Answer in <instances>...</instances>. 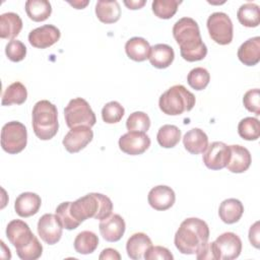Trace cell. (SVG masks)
<instances>
[{"label":"cell","mask_w":260,"mask_h":260,"mask_svg":"<svg viewBox=\"0 0 260 260\" xmlns=\"http://www.w3.org/2000/svg\"><path fill=\"white\" fill-rule=\"evenodd\" d=\"M25 12L31 20L41 22L50 17L52 6L47 0H27L25 2Z\"/></svg>","instance_id":"28"},{"label":"cell","mask_w":260,"mask_h":260,"mask_svg":"<svg viewBox=\"0 0 260 260\" xmlns=\"http://www.w3.org/2000/svg\"><path fill=\"white\" fill-rule=\"evenodd\" d=\"M243 104L245 108L254 113L256 116L260 115V91L259 88L249 89L243 98Z\"/></svg>","instance_id":"40"},{"label":"cell","mask_w":260,"mask_h":260,"mask_svg":"<svg viewBox=\"0 0 260 260\" xmlns=\"http://www.w3.org/2000/svg\"><path fill=\"white\" fill-rule=\"evenodd\" d=\"M156 139L164 148L175 147L181 139V130L175 125H162L157 131Z\"/></svg>","instance_id":"32"},{"label":"cell","mask_w":260,"mask_h":260,"mask_svg":"<svg viewBox=\"0 0 260 260\" xmlns=\"http://www.w3.org/2000/svg\"><path fill=\"white\" fill-rule=\"evenodd\" d=\"M124 114L125 110L123 106L116 101L109 102L102 109V118L107 124H115L120 122Z\"/></svg>","instance_id":"36"},{"label":"cell","mask_w":260,"mask_h":260,"mask_svg":"<svg viewBox=\"0 0 260 260\" xmlns=\"http://www.w3.org/2000/svg\"><path fill=\"white\" fill-rule=\"evenodd\" d=\"M244 213V206L242 202L236 198H229L223 200L218 208V215L220 219L228 224L238 222Z\"/></svg>","instance_id":"24"},{"label":"cell","mask_w":260,"mask_h":260,"mask_svg":"<svg viewBox=\"0 0 260 260\" xmlns=\"http://www.w3.org/2000/svg\"><path fill=\"white\" fill-rule=\"evenodd\" d=\"M22 28V20L17 13L6 12L0 15V38L14 40Z\"/></svg>","instance_id":"25"},{"label":"cell","mask_w":260,"mask_h":260,"mask_svg":"<svg viewBox=\"0 0 260 260\" xmlns=\"http://www.w3.org/2000/svg\"><path fill=\"white\" fill-rule=\"evenodd\" d=\"M176 200V195L174 190L166 185H158L153 187L147 196V201L149 205L159 211L167 210L171 208Z\"/></svg>","instance_id":"17"},{"label":"cell","mask_w":260,"mask_h":260,"mask_svg":"<svg viewBox=\"0 0 260 260\" xmlns=\"http://www.w3.org/2000/svg\"><path fill=\"white\" fill-rule=\"evenodd\" d=\"M151 246L152 242L146 234L135 233L130 236L126 243V251L131 259L140 260Z\"/></svg>","instance_id":"22"},{"label":"cell","mask_w":260,"mask_h":260,"mask_svg":"<svg viewBox=\"0 0 260 260\" xmlns=\"http://www.w3.org/2000/svg\"><path fill=\"white\" fill-rule=\"evenodd\" d=\"M61 37L58 27L53 24H45L37 27L28 34L29 44L38 49H46L56 44Z\"/></svg>","instance_id":"15"},{"label":"cell","mask_w":260,"mask_h":260,"mask_svg":"<svg viewBox=\"0 0 260 260\" xmlns=\"http://www.w3.org/2000/svg\"><path fill=\"white\" fill-rule=\"evenodd\" d=\"M27 90L26 87L19 81H15L8 85L2 94V106L21 105L26 101Z\"/></svg>","instance_id":"30"},{"label":"cell","mask_w":260,"mask_h":260,"mask_svg":"<svg viewBox=\"0 0 260 260\" xmlns=\"http://www.w3.org/2000/svg\"><path fill=\"white\" fill-rule=\"evenodd\" d=\"M238 20L246 27H256L260 23V9L255 3L248 2L240 6L237 12Z\"/></svg>","instance_id":"29"},{"label":"cell","mask_w":260,"mask_h":260,"mask_svg":"<svg viewBox=\"0 0 260 260\" xmlns=\"http://www.w3.org/2000/svg\"><path fill=\"white\" fill-rule=\"evenodd\" d=\"M144 258L146 260H155V259H162V260H173L174 256L170 252L169 249L161 246H151L144 254Z\"/></svg>","instance_id":"41"},{"label":"cell","mask_w":260,"mask_h":260,"mask_svg":"<svg viewBox=\"0 0 260 260\" xmlns=\"http://www.w3.org/2000/svg\"><path fill=\"white\" fill-rule=\"evenodd\" d=\"M95 14L104 23H114L120 19L121 8L116 0H100L95 4Z\"/></svg>","instance_id":"26"},{"label":"cell","mask_w":260,"mask_h":260,"mask_svg":"<svg viewBox=\"0 0 260 260\" xmlns=\"http://www.w3.org/2000/svg\"><path fill=\"white\" fill-rule=\"evenodd\" d=\"M239 135L245 140H257L260 136V122L257 118L246 117L238 125Z\"/></svg>","instance_id":"33"},{"label":"cell","mask_w":260,"mask_h":260,"mask_svg":"<svg viewBox=\"0 0 260 260\" xmlns=\"http://www.w3.org/2000/svg\"><path fill=\"white\" fill-rule=\"evenodd\" d=\"M179 4H181V1L178 0H154L151 7L155 16L161 19H170L176 14Z\"/></svg>","instance_id":"34"},{"label":"cell","mask_w":260,"mask_h":260,"mask_svg":"<svg viewBox=\"0 0 260 260\" xmlns=\"http://www.w3.org/2000/svg\"><path fill=\"white\" fill-rule=\"evenodd\" d=\"M175 52L174 49L167 44H156L150 47L149 62L158 69L168 68L174 61Z\"/></svg>","instance_id":"23"},{"label":"cell","mask_w":260,"mask_h":260,"mask_svg":"<svg viewBox=\"0 0 260 260\" xmlns=\"http://www.w3.org/2000/svg\"><path fill=\"white\" fill-rule=\"evenodd\" d=\"M27 143V130L18 121L6 123L1 130V146L4 151L16 154L22 151Z\"/></svg>","instance_id":"8"},{"label":"cell","mask_w":260,"mask_h":260,"mask_svg":"<svg viewBox=\"0 0 260 260\" xmlns=\"http://www.w3.org/2000/svg\"><path fill=\"white\" fill-rule=\"evenodd\" d=\"M145 3H146L145 0H130V1L125 0V1H124V4H125L129 9H132V10L140 9L141 7L144 6Z\"/></svg>","instance_id":"44"},{"label":"cell","mask_w":260,"mask_h":260,"mask_svg":"<svg viewBox=\"0 0 260 260\" xmlns=\"http://www.w3.org/2000/svg\"><path fill=\"white\" fill-rule=\"evenodd\" d=\"M195 103V95L191 91L182 84H176L159 96L158 107L166 115L178 116L191 111Z\"/></svg>","instance_id":"6"},{"label":"cell","mask_w":260,"mask_h":260,"mask_svg":"<svg viewBox=\"0 0 260 260\" xmlns=\"http://www.w3.org/2000/svg\"><path fill=\"white\" fill-rule=\"evenodd\" d=\"M125 52L127 56L136 62H142L149 57V43L140 37H134L128 40L125 44Z\"/></svg>","instance_id":"27"},{"label":"cell","mask_w":260,"mask_h":260,"mask_svg":"<svg viewBox=\"0 0 260 260\" xmlns=\"http://www.w3.org/2000/svg\"><path fill=\"white\" fill-rule=\"evenodd\" d=\"M69 4L75 7L76 9H83L88 4V1H69Z\"/></svg>","instance_id":"45"},{"label":"cell","mask_w":260,"mask_h":260,"mask_svg":"<svg viewBox=\"0 0 260 260\" xmlns=\"http://www.w3.org/2000/svg\"><path fill=\"white\" fill-rule=\"evenodd\" d=\"M173 36L180 46V53L184 60L195 62L204 59L207 47L202 42L198 23L191 17H182L173 26Z\"/></svg>","instance_id":"1"},{"label":"cell","mask_w":260,"mask_h":260,"mask_svg":"<svg viewBox=\"0 0 260 260\" xmlns=\"http://www.w3.org/2000/svg\"><path fill=\"white\" fill-rule=\"evenodd\" d=\"M93 138V132L90 127L79 126L71 128L63 138V145L70 153H75L83 149Z\"/></svg>","instance_id":"14"},{"label":"cell","mask_w":260,"mask_h":260,"mask_svg":"<svg viewBox=\"0 0 260 260\" xmlns=\"http://www.w3.org/2000/svg\"><path fill=\"white\" fill-rule=\"evenodd\" d=\"M38 234L48 245L58 243L62 237V224L56 214L46 213L38 221Z\"/></svg>","instance_id":"12"},{"label":"cell","mask_w":260,"mask_h":260,"mask_svg":"<svg viewBox=\"0 0 260 260\" xmlns=\"http://www.w3.org/2000/svg\"><path fill=\"white\" fill-rule=\"evenodd\" d=\"M238 58L246 66H254L260 61V37L245 41L238 49Z\"/></svg>","instance_id":"20"},{"label":"cell","mask_w":260,"mask_h":260,"mask_svg":"<svg viewBox=\"0 0 260 260\" xmlns=\"http://www.w3.org/2000/svg\"><path fill=\"white\" fill-rule=\"evenodd\" d=\"M112 210V200L101 193H88L70 203V212L79 223L91 217L102 220L108 217Z\"/></svg>","instance_id":"4"},{"label":"cell","mask_w":260,"mask_h":260,"mask_svg":"<svg viewBox=\"0 0 260 260\" xmlns=\"http://www.w3.org/2000/svg\"><path fill=\"white\" fill-rule=\"evenodd\" d=\"M230 146L221 141H214L203 152V162L206 168L218 171L226 167L230 160Z\"/></svg>","instance_id":"11"},{"label":"cell","mask_w":260,"mask_h":260,"mask_svg":"<svg viewBox=\"0 0 260 260\" xmlns=\"http://www.w3.org/2000/svg\"><path fill=\"white\" fill-rule=\"evenodd\" d=\"M150 146V138L144 132L128 131L119 139V147L126 154H142Z\"/></svg>","instance_id":"13"},{"label":"cell","mask_w":260,"mask_h":260,"mask_svg":"<svg viewBox=\"0 0 260 260\" xmlns=\"http://www.w3.org/2000/svg\"><path fill=\"white\" fill-rule=\"evenodd\" d=\"M73 246L77 253L87 255L94 252L98 248L99 238L93 232L83 231L75 237Z\"/></svg>","instance_id":"31"},{"label":"cell","mask_w":260,"mask_h":260,"mask_svg":"<svg viewBox=\"0 0 260 260\" xmlns=\"http://www.w3.org/2000/svg\"><path fill=\"white\" fill-rule=\"evenodd\" d=\"M185 149L192 154L203 153L208 146V137L206 133L199 128H192L183 137Z\"/></svg>","instance_id":"21"},{"label":"cell","mask_w":260,"mask_h":260,"mask_svg":"<svg viewBox=\"0 0 260 260\" xmlns=\"http://www.w3.org/2000/svg\"><path fill=\"white\" fill-rule=\"evenodd\" d=\"M128 131L146 132L150 127V119L144 112H133L126 121Z\"/></svg>","instance_id":"37"},{"label":"cell","mask_w":260,"mask_h":260,"mask_svg":"<svg viewBox=\"0 0 260 260\" xmlns=\"http://www.w3.org/2000/svg\"><path fill=\"white\" fill-rule=\"evenodd\" d=\"M5 54L10 61L19 62L26 56V47L18 40H11L5 47Z\"/></svg>","instance_id":"39"},{"label":"cell","mask_w":260,"mask_h":260,"mask_svg":"<svg viewBox=\"0 0 260 260\" xmlns=\"http://www.w3.org/2000/svg\"><path fill=\"white\" fill-rule=\"evenodd\" d=\"M209 239L207 223L197 217H189L181 222L175 234L174 243L180 253L194 255L203 251Z\"/></svg>","instance_id":"2"},{"label":"cell","mask_w":260,"mask_h":260,"mask_svg":"<svg viewBox=\"0 0 260 260\" xmlns=\"http://www.w3.org/2000/svg\"><path fill=\"white\" fill-rule=\"evenodd\" d=\"M100 260H107V259H112V260H120L121 259V255L119 254V252L113 248H107L104 249L101 253V255L99 256Z\"/></svg>","instance_id":"43"},{"label":"cell","mask_w":260,"mask_h":260,"mask_svg":"<svg viewBox=\"0 0 260 260\" xmlns=\"http://www.w3.org/2000/svg\"><path fill=\"white\" fill-rule=\"evenodd\" d=\"M212 258L215 260H233L242 252V241L232 232L221 234L212 243H209Z\"/></svg>","instance_id":"9"},{"label":"cell","mask_w":260,"mask_h":260,"mask_svg":"<svg viewBox=\"0 0 260 260\" xmlns=\"http://www.w3.org/2000/svg\"><path fill=\"white\" fill-rule=\"evenodd\" d=\"M6 236L15 247L22 260H37L42 256L43 246L32 234L28 224L21 219H13L6 226Z\"/></svg>","instance_id":"3"},{"label":"cell","mask_w":260,"mask_h":260,"mask_svg":"<svg viewBox=\"0 0 260 260\" xmlns=\"http://www.w3.org/2000/svg\"><path fill=\"white\" fill-rule=\"evenodd\" d=\"M229 146H230L231 155H230V160L225 168L230 172L236 173V174L246 172L252 162L250 151L246 147L239 144L229 145Z\"/></svg>","instance_id":"18"},{"label":"cell","mask_w":260,"mask_h":260,"mask_svg":"<svg viewBox=\"0 0 260 260\" xmlns=\"http://www.w3.org/2000/svg\"><path fill=\"white\" fill-rule=\"evenodd\" d=\"M32 129L41 140H50L58 132V111L54 104L47 100L36 103L32 109Z\"/></svg>","instance_id":"5"},{"label":"cell","mask_w":260,"mask_h":260,"mask_svg":"<svg viewBox=\"0 0 260 260\" xmlns=\"http://www.w3.org/2000/svg\"><path fill=\"white\" fill-rule=\"evenodd\" d=\"M188 84L195 90H202L204 89L209 81H210V74L209 72L203 67H196L193 68L187 76Z\"/></svg>","instance_id":"35"},{"label":"cell","mask_w":260,"mask_h":260,"mask_svg":"<svg viewBox=\"0 0 260 260\" xmlns=\"http://www.w3.org/2000/svg\"><path fill=\"white\" fill-rule=\"evenodd\" d=\"M70 203L69 201H65L60 203L56 210H55V214L57 215V217L59 218L62 226L66 230H75L79 226V222L75 220V218L72 216L71 212H70Z\"/></svg>","instance_id":"38"},{"label":"cell","mask_w":260,"mask_h":260,"mask_svg":"<svg viewBox=\"0 0 260 260\" xmlns=\"http://www.w3.org/2000/svg\"><path fill=\"white\" fill-rule=\"evenodd\" d=\"M210 38L218 45H229L233 41L234 26L230 16L224 12H213L207 18Z\"/></svg>","instance_id":"10"},{"label":"cell","mask_w":260,"mask_h":260,"mask_svg":"<svg viewBox=\"0 0 260 260\" xmlns=\"http://www.w3.org/2000/svg\"><path fill=\"white\" fill-rule=\"evenodd\" d=\"M66 125L71 129L79 126L92 127L96 118L89 104L82 98L72 99L64 109Z\"/></svg>","instance_id":"7"},{"label":"cell","mask_w":260,"mask_h":260,"mask_svg":"<svg viewBox=\"0 0 260 260\" xmlns=\"http://www.w3.org/2000/svg\"><path fill=\"white\" fill-rule=\"evenodd\" d=\"M249 241L255 248H259V221H256L253 225H251L249 230Z\"/></svg>","instance_id":"42"},{"label":"cell","mask_w":260,"mask_h":260,"mask_svg":"<svg viewBox=\"0 0 260 260\" xmlns=\"http://www.w3.org/2000/svg\"><path fill=\"white\" fill-rule=\"evenodd\" d=\"M42 205L41 197L32 192H24L17 196L14 202L15 212L20 217H29L40 210Z\"/></svg>","instance_id":"19"},{"label":"cell","mask_w":260,"mask_h":260,"mask_svg":"<svg viewBox=\"0 0 260 260\" xmlns=\"http://www.w3.org/2000/svg\"><path fill=\"white\" fill-rule=\"evenodd\" d=\"M99 229L104 240L108 242H118L125 233L126 223L120 214L111 213L108 217L100 221Z\"/></svg>","instance_id":"16"}]
</instances>
